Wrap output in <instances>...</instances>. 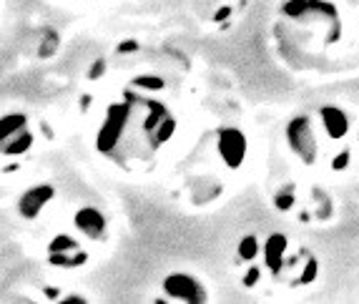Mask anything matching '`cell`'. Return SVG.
Returning <instances> with one entry per match:
<instances>
[{"mask_svg": "<svg viewBox=\"0 0 359 304\" xmlns=\"http://www.w3.org/2000/svg\"><path fill=\"white\" fill-rule=\"evenodd\" d=\"M163 289H166L168 297L184 299V302H204V299H206V289L189 275L168 277L166 284H163Z\"/></svg>", "mask_w": 359, "mask_h": 304, "instance_id": "cell-2", "label": "cell"}, {"mask_svg": "<svg viewBox=\"0 0 359 304\" xmlns=\"http://www.w3.org/2000/svg\"><path fill=\"white\" fill-rule=\"evenodd\" d=\"M287 141L289 149L299 156L304 164H311L317 159V138L311 131V121L306 116H297L292 124L287 126Z\"/></svg>", "mask_w": 359, "mask_h": 304, "instance_id": "cell-1", "label": "cell"}, {"mask_svg": "<svg viewBox=\"0 0 359 304\" xmlns=\"http://www.w3.org/2000/svg\"><path fill=\"white\" fill-rule=\"evenodd\" d=\"M20 128H25V116H8V119H0V146L11 136H15Z\"/></svg>", "mask_w": 359, "mask_h": 304, "instance_id": "cell-8", "label": "cell"}, {"mask_svg": "<svg viewBox=\"0 0 359 304\" xmlns=\"http://www.w3.org/2000/svg\"><path fill=\"white\" fill-rule=\"evenodd\" d=\"M76 227L83 237L93 239V242L106 237V219H103L101 211L90 209V206H86V209H81L76 214Z\"/></svg>", "mask_w": 359, "mask_h": 304, "instance_id": "cell-4", "label": "cell"}, {"mask_svg": "<svg viewBox=\"0 0 359 304\" xmlns=\"http://www.w3.org/2000/svg\"><path fill=\"white\" fill-rule=\"evenodd\" d=\"M219 151L229 166H239L246 156V136L236 128H226L219 136Z\"/></svg>", "mask_w": 359, "mask_h": 304, "instance_id": "cell-3", "label": "cell"}, {"mask_svg": "<svg viewBox=\"0 0 359 304\" xmlns=\"http://www.w3.org/2000/svg\"><path fill=\"white\" fill-rule=\"evenodd\" d=\"M284 249H287V237H282V234H274V237H269V242L264 244L266 267H269L274 275H276V269H279V264H282V259H284Z\"/></svg>", "mask_w": 359, "mask_h": 304, "instance_id": "cell-7", "label": "cell"}, {"mask_svg": "<svg viewBox=\"0 0 359 304\" xmlns=\"http://www.w3.org/2000/svg\"><path fill=\"white\" fill-rule=\"evenodd\" d=\"M53 194V189H48V186H36V189H30L28 194L23 197V201H20V214L25 216V219H36L38 211H41V206Z\"/></svg>", "mask_w": 359, "mask_h": 304, "instance_id": "cell-6", "label": "cell"}, {"mask_svg": "<svg viewBox=\"0 0 359 304\" xmlns=\"http://www.w3.org/2000/svg\"><path fill=\"white\" fill-rule=\"evenodd\" d=\"M319 116H322V126H324V131H327V136H330V138L347 136L349 119H347V114H344L341 108L327 106V108H322V111H319Z\"/></svg>", "mask_w": 359, "mask_h": 304, "instance_id": "cell-5", "label": "cell"}, {"mask_svg": "<svg viewBox=\"0 0 359 304\" xmlns=\"http://www.w3.org/2000/svg\"><path fill=\"white\" fill-rule=\"evenodd\" d=\"M239 254H241V259L252 262V259L259 254V242H257V237H246L244 242L239 244Z\"/></svg>", "mask_w": 359, "mask_h": 304, "instance_id": "cell-9", "label": "cell"}]
</instances>
